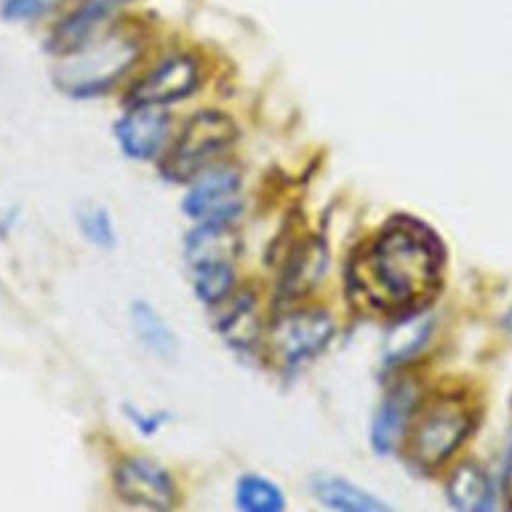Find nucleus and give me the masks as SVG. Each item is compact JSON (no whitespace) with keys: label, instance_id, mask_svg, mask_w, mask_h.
I'll return each mask as SVG.
<instances>
[{"label":"nucleus","instance_id":"obj_8","mask_svg":"<svg viewBox=\"0 0 512 512\" xmlns=\"http://www.w3.org/2000/svg\"><path fill=\"white\" fill-rule=\"evenodd\" d=\"M198 84L196 62L188 56H172L146 74L132 90L136 106H158L188 96Z\"/></svg>","mask_w":512,"mask_h":512},{"label":"nucleus","instance_id":"obj_3","mask_svg":"<svg viewBox=\"0 0 512 512\" xmlns=\"http://www.w3.org/2000/svg\"><path fill=\"white\" fill-rule=\"evenodd\" d=\"M136 44L110 36L94 46H84L72 60L56 70V84L72 96H92L112 86L134 62Z\"/></svg>","mask_w":512,"mask_h":512},{"label":"nucleus","instance_id":"obj_19","mask_svg":"<svg viewBox=\"0 0 512 512\" xmlns=\"http://www.w3.org/2000/svg\"><path fill=\"white\" fill-rule=\"evenodd\" d=\"M76 222L80 232L88 242H92L98 248H112L116 244V232L112 218L102 206L84 204L76 212Z\"/></svg>","mask_w":512,"mask_h":512},{"label":"nucleus","instance_id":"obj_1","mask_svg":"<svg viewBox=\"0 0 512 512\" xmlns=\"http://www.w3.org/2000/svg\"><path fill=\"white\" fill-rule=\"evenodd\" d=\"M442 248L416 220L390 222L350 266V286L372 308L408 312L426 302L440 278Z\"/></svg>","mask_w":512,"mask_h":512},{"label":"nucleus","instance_id":"obj_23","mask_svg":"<svg viewBox=\"0 0 512 512\" xmlns=\"http://www.w3.org/2000/svg\"><path fill=\"white\" fill-rule=\"evenodd\" d=\"M508 324H510V328H512V312L508 314Z\"/></svg>","mask_w":512,"mask_h":512},{"label":"nucleus","instance_id":"obj_16","mask_svg":"<svg viewBox=\"0 0 512 512\" xmlns=\"http://www.w3.org/2000/svg\"><path fill=\"white\" fill-rule=\"evenodd\" d=\"M236 506L244 512H280L284 498L270 480L258 474H246L236 484Z\"/></svg>","mask_w":512,"mask_h":512},{"label":"nucleus","instance_id":"obj_5","mask_svg":"<svg viewBox=\"0 0 512 512\" xmlns=\"http://www.w3.org/2000/svg\"><path fill=\"white\" fill-rule=\"evenodd\" d=\"M334 324L326 312L298 310L276 320L270 330V350L286 366L316 356L332 338Z\"/></svg>","mask_w":512,"mask_h":512},{"label":"nucleus","instance_id":"obj_18","mask_svg":"<svg viewBox=\"0 0 512 512\" xmlns=\"http://www.w3.org/2000/svg\"><path fill=\"white\" fill-rule=\"evenodd\" d=\"M192 284L196 296L206 304H220L234 286L232 264H210L192 268Z\"/></svg>","mask_w":512,"mask_h":512},{"label":"nucleus","instance_id":"obj_21","mask_svg":"<svg viewBox=\"0 0 512 512\" xmlns=\"http://www.w3.org/2000/svg\"><path fill=\"white\" fill-rule=\"evenodd\" d=\"M60 0H6L4 16L10 20H30L48 12Z\"/></svg>","mask_w":512,"mask_h":512},{"label":"nucleus","instance_id":"obj_11","mask_svg":"<svg viewBox=\"0 0 512 512\" xmlns=\"http://www.w3.org/2000/svg\"><path fill=\"white\" fill-rule=\"evenodd\" d=\"M238 248V238L230 224L200 222L184 240V256L190 268L210 264H232Z\"/></svg>","mask_w":512,"mask_h":512},{"label":"nucleus","instance_id":"obj_13","mask_svg":"<svg viewBox=\"0 0 512 512\" xmlns=\"http://www.w3.org/2000/svg\"><path fill=\"white\" fill-rule=\"evenodd\" d=\"M130 322L138 340L158 358L172 360L178 354V340L162 316L148 302H134L130 306Z\"/></svg>","mask_w":512,"mask_h":512},{"label":"nucleus","instance_id":"obj_20","mask_svg":"<svg viewBox=\"0 0 512 512\" xmlns=\"http://www.w3.org/2000/svg\"><path fill=\"white\" fill-rule=\"evenodd\" d=\"M322 254L318 248L308 246L304 248L288 266L286 278H284V290L288 292H298L304 290L306 284H310L320 272H322Z\"/></svg>","mask_w":512,"mask_h":512},{"label":"nucleus","instance_id":"obj_2","mask_svg":"<svg viewBox=\"0 0 512 512\" xmlns=\"http://www.w3.org/2000/svg\"><path fill=\"white\" fill-rule=\"evenodd\" d=\"M236 126L222 112H198L168 150L162 172L168 180L184 182L202 174L234 142Z\"/></svg>","mask_w":512,"mask_h":512},{"label":"nucleus","instance_id":"obj_22","mask_svg":"<svg viewBox=\"0 0 512 512\" xmlns=\"http://www.w3.org/2000/svg\"><path fill=\"white\" fill-rule=\"evenodd\" d=\"M502 492H504V498H506L508 506H512V444H510V448H508V454H506V460H504Z\"/></svg>","mask_w":512,"mask_h":512},{"label":"nucleus","instance_id":"obj_6","mask_svg":"<svg viewBox=\"0 0 512 512\" xmlns=\"http://www.w3.org/2000/svg\"><path fill=\"white\" fill-rule=\"evenodd\" d=\"M182 208L200 222L230 224L242 210L238 172L228 166L204 170L186 194Z\"/></svg>","mask_w":512,"mask_h":512},{"label":"nucleus","instance_id":"obj_14","mask_svg":"<svg viewBox=\"0 0 512 512\" xmlns=\"http://www.w3.org/2000/svg\"><path fill=\"white\" fill-rule=\"evenodd\" d=\"M450 500L460 510L482 512L494 506V490L488 476L472 464L460 466L448 484Z\"/></svg>","mask_w":512,"mask_h":512},{"label":"nucleus","instance_id":"obj_12","mask_svg":"<svg viewBox=\"0 0 512 512\" xmlns=\"http://www.w3.org/2000/svg\"><path fill=\"white\" fill-rule=\"evenodd\" d=\"M412 404L414 390L410 386L396 388L386 396L372 428V442L378 452H388L394 448L406 426Z\"/></svg>","mask_w":512,"mask_h":512},{"label":"nucleus","instance_id":"obj_10","mask_svg":"<svg viewBox=\"0 0 512 512\" xmlns=\"http://www.w3.org/2000/svg\"><path fill=\"white\" fill-rule=\"evenodd\" d=\"M116 0H90L80 6L74 14L64 18L52 32L48 46L54 54H74L88 46L94 32L114 10Z\"/></svg>","mask_w":512,"mask_h":512},{"label":"nucleus","instance_id":"obj_17","mask_svg":"<svg viewBox=\"0 0 512 512\" xmlns=\"http://www.w3.org/2000/svg\"><path fill=\"white\" fill-rule=\"evenodd\" d=\"M428 332H430V320L422 316H416L398 324L388 334V340L384 346L386 364H398L410 358L414 352H418L420 346L426 342Z\"/></svg>","mask_w":512,"mask_h":512},{"label":"nucleus","instance_id":"obj_7","mask_svg":"<svg viewBox=\"0 0 512 512\" xmlns=\"http://www.w3.org/2000/svg\"><path fill=\"white\" fill-rule=\"evenodd\" d=\"M114 486L122 500L148 510H168L176 498L170 474L142 456H130L116 466Z\"/></svg>","mask_w":512,"mask_h":512},{"label":"nucleus","instance_id":"obj_4","mask_svg":"<svg viewBox=\"0 0 512 512\" xmlns=\"http://www.w3.org/2000/svg\"><path fill=\"white\" fill-rule=\"evenodd\" d=\"M470 428V416L462 402L440 400L428 408V412L418 420L412 442L410 456L420 466H436L446 460L458 444L464 440Z\"/></svg>","mask_w":512,"mask_h":512},{"label":"nucleus","instance_id":"obj_9","mask_svg":"<svg viewBox=\"0 0 512 512\" xmlns=\"http://www.w3.org/2000/svg\"><path fill=\"white\" fill-rule=\"evenodd\" d=\"M168 116L154 106H136L116 124V138L122 150L136 160L152 158L168 134Z\"/></svg>","mask_w":512,"mask_h":512},{"label":"nucleus","instance_id":"obj_15","mask_svg":"<svg viewBox=\"0 0 512 512\" xmlns=\"http://www.w3.org/2000/svg\"><path fill=\"white\" fill-rule=\"evenodd\" d=\"M314 494L326 506L336 510H354V512H376L382 510L384 504L368 496L366 492L358 490L356 486L348 484L340 478L322 476L314 480Z\"/></svg>","mask_w":512,"mask_h":512}]
</instances>
